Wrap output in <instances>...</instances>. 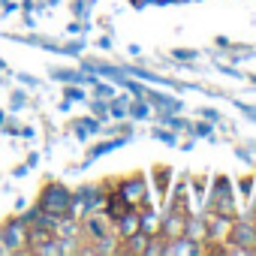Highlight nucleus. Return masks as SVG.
I'll return each instance as SVG.
<instances>
[{
    "label": "nucleus",
    "mask_w": 256,
    "mask_h": 256,
    "mask_svg": "<svg viewBox=\"0 0 256 256\" xmlns=\"http://www.w3.org/2000/svg\"><path fill=\"white\" fill-rule=\"evenodd\" d=\"M226 241H232L229 253H256V223L253 220H235Z\"/></svg>",
    "instance_id": "1"
},
{
    "label": "nucleus",
    "mask_w": 256,
    "mask_h": 256,
    "mask_svg": "<svg viewBox=\"0 0 256 256\" xmlns=\"http://www.w3.org/2000/svg\"><path fill=\"white\" fill-rule=\"evenodd\" d=\"M0 247L12 250V253L28 247V223H24V217H12V220L4 223V229H0Z\"/></svg>",
    "instance_id": "2"
},
{
    "label": "nucleus",
    "mask_w": 256,
    "mask_h": 256,
    "mask_svg": "<svg viewBox=\"0 0 256 256\" xmlns=\"http://www.w3.org/2000/svg\"><path fill=\"white\" fill-rule=\"evenodd\" d=\"M70 190L66 187H60V184H46V190H42V196H40V205L48 211V214H54V217H64V214H70Z\"/></svg>",
    "instance_id": "3"
},
{
    "label": "nucleus",
    "mask_w": 256,
    "mask_h": 256,
    "mask_svg": "<svg viewBox=\"0 0 256 256\" xmlns=\"http://www.w3.org/2000/svg\"><path fill=\"white\" fill-rule=\"evenodd\" d=\"M84 235L90 238V241H106V238H118L114 235V220L108 217V214H96V211H88L84 217Z\"/></svg>",
    "instance_id": "4"
},
{
    "label": "nucleus",
    "mask_w": 256,
    "mask_h": 256,
    "mask_svg": "<svg viewBox=\"0 0 256 256\" xmlns=\"http://www.w3.org/2000/svg\"><path fill=\"white\" fill-rule=\"evenodd\" d=\"M118 196L126 202V208H139V205L145 202V196H148L145 178H126V181L118 187Z\"/></svg>",
    "instance_id": "5"
},
{
    "label": "nucleus",
    "mask_w": 256,
    "mask_h": 256,
    "mask_svg": "<svg viewBox=\"0 0 256 256\" xmlns=\"http://www.w3.org/2000/svg\"><path fill=\"white\" fill-rule=\"evenodd\" d=\"M211 214H235V205H232V193H229V181L226 178H217L214 181V196H211Z\"/></svg>",
    "instance_id": "6"
},
{
    "label": "nucleus",
    "mask_w": 256,
    "mask_h": 256,
    "mask_svg": "<svg viewBox=\"0 0 256 256\" xmlns=\"http://www.w3.org/2000/svg\"><path fill=\"white\" fill-rule=\"evenodd\" d=\"M184 229H187V214L175 208V211H169V217L160 223V232H157V235H160L163 241H172V238L184 235Z\"/></svg>",
    "instance_id": "7"
},
{
    "label": "nucleus",
    "mask_w": 256,
    "mask_h": 256,
    "mask_svg": "<svg viewBox=\"0 0 256 256\" xmlns=\"http://www.w3.org/2000/svg\"><path fill=\"white\" fill-rule=\"evenodd\" d=\"M136 232H142V226H139V214H136V211L126 208L120 217H114V235H118V241L133 238Z\"/></svg>",
    "instance_id": "8"
},
{
    "label": "nucleus",
    "mask_w": 256,
    "mask_h": 256,
    "mask_svg": "<svg viewBox=\"0 0 256 256\" xmlns=\"http://www.w3.org/2000/svg\"><path fill=\"white\" fill-rule=\"evenodd\" d=\"M58 235H54V229L52 226H42V223H30L28 226V250H40L42 244H48V241H54Z\"/></svg>",
    "instance_id": "9"
},
{
    "label": "nucleus",
    "mask_w": 256,
    "mask_h": 256,
    "mask_svg": "<svg viewBox=\"0 0 256 256\" xmlns=\"http://www.w3.org/2000/svg\"><path fill=\"white\" fill-rule=\"evenodd\" d=\"M166 253L196 256V253H202V244H199V238H193V235H178V238H172V241L166 244Z\"/></svg>",
    "instance_id": "10"
},
{
    "label": "nucleus",
    "mask_w": 256,
    "mask_h": 256,
    "mask_svg": "<svg viewBox=\"0 0 256 256\" xmlns=\"http://www.w3.org/2000/svg\"><path fill=\"white\" fill-rule=\"evenodd\" d=\"M139 226H142V232H148V235H157V232H160V223H157V217H154L151 208H148V211H139Z\"/></svg>",
    "instance_id": "11"
},
{
    "label": "nucleus",
    "mask_w": 256,
    "mask_h": 256,
    "mask_svg": "<svg viewBox=\"0 0 256 256\" xmlns=\"http://www.w3.org/2000/svg\"><path fill=\"white\" fill-rule=\"evenodd\" d=\"M124 250H126V253H148V238H145L142 232H136L133 238L124 241Z\"/></svg>",
    "instance_id": "12"
},
{
    "label": "nucleus",
    "mask_w": 256,
    "mask_h": 256,
    "mask_svg": "<svg viewBox=\"0 0 256 256\" xmlns=\"http://www.w3.org/2000/svg\"><path fill=\"white\" fill-rule=\"evenodd\" d=\"M241 193L244 196H253V178H241Z\"/></svg>",
    "instance_id": "13"
},
{
    "label": "nucleus",
    "mask_w": 256,
    "mask_h": 256,
    "mask_svg": "<svg viewBox=\"0 0 256 256\" xmlns=\"http://www.w3.org/2000/svg\"><path fill=\"white\" fill-rule=\"evenodd\" d=\"M253 217H256V205H253Z\"/></svg>",
    "instance_id": "14"
},
{
    "label": "nucleus",
    "mask_w": 256,
    "mask_h": 256,
    "mask_svg": "<svg viewBox=\"0 0 256 256\" xmlns=\"http://www.w3.org/2000/svg\"><path fill=\"white\" fill-rule=\"evenodd\" d=\"M133 4H142V0H133Z\"/></svg>",
    "instance_id": "15"
}]
</instances>
